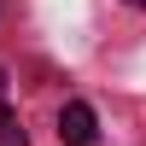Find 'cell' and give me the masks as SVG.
<instances>
[{
	"label": "cell",
	"instance_id": "6da1fadb",
	"mask_svg": "<svg viewBox=\"0 0 146 146\" xmlns=\"http://www.w3.org/2000/svg\"><path fill=\"white\" fill-rule=\"evenodd\" d=\"M94 135H100V123H94V105L70 100L64 111H58V140H70V146H94Z\"/></svg>",
	"mask_w": 146,
	"mask_h": 146
},
{
	"label": "cell",
	"instance_id": "7a4b0ae2",
	"mask_svg": "<svg viewBox=\"0 0 146 146\" xmlns=\"http://www.w3.org/2000/svg\"><path fill=\"white\" fill-rule=\"evenodd\" d=\"M0 146H29V135H23V123H18V117H0Z\"/></svg>",
	"mask_w": 146,
	"mask_h": 146
},
{
	"label": "cell",
	"instance_id": "3957f363",
	"mask_svg": "<svg viewBox=\"0 0 146 146\" xmlns=\"http://www.w3.org/2000/svg\"><path fill=\"white\" fill-rule=\"evenodd\" d=\"M0 100H6V70H0Z\"/></svg>",
	"mask_w": 146,
	"mask_h": 146
},
{
	"label": "cell",
	"instance_id": "277c9868",
	"mask_svg": "<svg viewBox=\"0 0 146 146\" xmlns=\"http://www.w3.org/2000/svg\"><path fill=\"white\" fill-rule=\"evenodd\" d=\"M123 6H146V0H123Z\"/></svg>",
	"mask_w": 146,
	"mask_h": 146
},
{
	"label": "cell",
	"instance_id": "5b68a950",
	"mask_svg": "<svg viewBox=\"0 0 146 146\" xmlns=\"http://www.w3.org/2000/svg\"><path fill=\"white\" fill-rule=\"evenodd\" d=\"M0 117H6V100H0Z\"/></svg>",
	"mask_w": 146,
	"mask_h": 146
}]
</instances>
